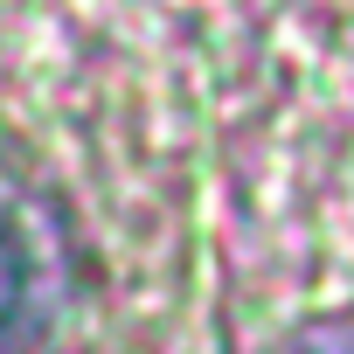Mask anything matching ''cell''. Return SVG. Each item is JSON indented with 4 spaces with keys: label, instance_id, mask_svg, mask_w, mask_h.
Returning <instances> with one entry per match:
<instances>
[{
    "label": "cell",
    "instance_id": "cell-1",
    "mask_svg": "<svg viewBox=\"0 0 354 354\" xmlns=\"http://www.w3.org/2000/svg\"><path fill=\"white\" fill-rule=\"evenodd\" d=\"M49 326V271L28 223L0 202V354H35Z\"/></svg>",
    "mask_w": 354,
    "mask_h": 354
},
{
    "label": "cell",
    "instance_id": "cell-2",
    "mask_svg": "<svg viewBox=\"0 0 354 354\" xmlns=\"http://www.w3.org/2000/svg\"><path fill=\"white\" fill-rule=\"evenodd\" d=\"M278 354H354V319H340V326H313V333H292Z\"/></svg>",
    "mask_w": 354,
    "mask_h": 354
}]
</instances>
